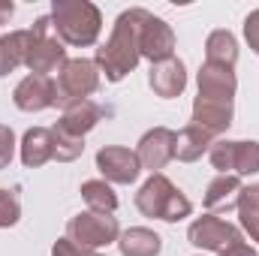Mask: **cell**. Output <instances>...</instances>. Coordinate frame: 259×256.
<instances>
[{"label":"cell","mask_w":259,"mask_h":256,"mask_svg":"<svg viewBox=\"0 0 259 256\" xmlns=\"http://www.w3.org/2000/svg\"><path fill=\"white\" fill-rule=\"evenodd\" d=\"M145 18H148V9H142V6L124 9L112 27V36L97 49L94 61L100 66V72L106 75V81H121L139 66V61H142L139 33H142Z\"/></svg>","instance_id":"6da1fadb"},{"label":"cell","mask_w":259,"mask_h":256,"mask_svg":"<svg viewBox=\"0 0 259 256\" xmlns=\"http://www.w3.org/2000/svg\"><path fill=\"white\" fill-rule=\"evenodd\" d=\"M52 24L64 46L88 49L100 39L103 12L91 0H55L52 3Z\"/></svg>","instance_id":"7a4b0ae2"},{"label":"cell","mask_w":259,"mask_h":256,"mask_svg":"<svg viewBox=\"0 0 259 256\" xmlns=\"http://www.w3.org/2000/svg\"><path fill=\"white\" fill-rule=\"evenodd\" d=\"M136 208H139L145 217L163 220V223H178V220H184V217L193 214V202L178 190L163 172L151 175V178L139 187V193H136Z\"/></svg>","instance_id":"3957f363"},{"label":"cell","mask_w":259,"mask_h":256,"mask_svg":"<svg viewBox=\"0 0 259 256\" xmlns=\"http://www.w3.org/2000/svg\"><path fill=\"white\" fill-rule=\"evenodd\" d=\"M66 49L52 24V15H39L30 27V46H27V61L24 66L33 72V75H49L52 72H61V66L66 64Z\"/></svg>","instance_id":"277c9868"},{"label":"cell","mask_w":259,"mask_h":256,"mask_svg":"<svg viewBox=\"0 0 259 256\" xmlns=\"http://www.w3.org/2000/svg\"><path fill=\"white\" fill-rule=\"evenodd\" d=\"M100 81H103V72L97 61H88V58H69L61 72H58V106L64 109L69 103H78V100H91V94L100 91Z\"/></svg>","instance_id":"5b68a950"},{"label":"cell","mask_w":259,"mask_h":256,"mask_svg":"<svg viewBox=\"0 0 259 256\" xmlns=\"http://www.w3.org/2000/svg\"><path fill=\"white\" fill-rule=\"evenodd\" d=\"M118 235H121V226H118L115 214L81 211V214L69 217V223H66V238L75 241L78 247H88V250L118 244Z\"/></svg>","instance_id":"8992f818"},{"label":"cell","mask_w":259,"mask_h":256,"mask_svg":"<svg viewBox=\"0 0 259 256\" xmlns=\"http://www.w3.org/2000/svg\"><path fill=\"white\" fill-rule=\"evenodd\" d=\"M187 241L193 247H199V250L223 253L226 247H232V244H238L244 238H241V229L235 223H229V220H223L217 214H202V217H196L193 223H190Z\"/></svg>","instance_id":"52a82bcc"},{"label":"cell","mask_w":259,"mask_h":256,"mask_svg":"<svg viewBox=\"0 0 259 256\" xmlns=\"http://www.w3.org/2000/svg\"><path fill=\"white\" fill-rule=\"evenodd\" d=\"M97 169L103 175V181L109 184H133L142 175V163L136 157V151H130L124 145H106L97 151Z\"/></svg>","instance_id":"ba28073f"},{"label":"cell","mask_w":259,"mask_h":256,"mask_svg":"<svg viewBox=\"0 0 259 256\" xmlns=\"http://www.w3.org/2000/svg\"><path fill=\"white\" fill-rule=\"evenodd\" d=\"M136 157H139L142 169H148L151 175H157L166 163L175 160V130H169V127L148 130L139 139V145H136Z\"/></svg>","instance_id":"9c48e42d"},{"label":"cell","mask_w":259,"mask_h":256,"mask_svg":"<svg viewBox=\"0 0 259 256\" xmlns=\"http://www.w3.org/2000/svg\"><path fill=\"white\" fill-rule=\"evenodd\" d=\"M139 52L142 58H148L151 64H163L169 58H175V30L154 12H148L142 33H139Z\"/></svg>","instance_id":"30bf717a"},{"label":"cell","mask_w":259,"mask_h":256,"mask_svg":"<svg viewBox=\"0 0 259 256\" xmlns=\"http://www.w3.org/2000/svg\"><path fill=\"white\" fill-rule=\"evenodd\" d=\"M12 103L21 109V112H46L52 106H58V88H55V78L49 75H24L15 91H12Z\"/></svg>","instance_id":"8fae6325"},{"label":"cell","mask_w":259,"mask_h":256,"mask_svg":"<svg viewBox=\"0 0 259 256\" xmlns=\"http://www.w3.org/2000/svg\"><path fill=\"white\" fill-rule=\"evenodd\" d=\"M232 118H235V100H208V97L193 100V121L190 124L208 130L214 139L232 127Z\"/></svg>","instance_id":"7c38bea8"},{"label":"cell","mask_w":259,"mask_h":256,"mask_svg":"<svg viewBox=\"0 0 259 256\" xmlns=\"http://www.w3.org/2000/svg\"><path fill=\"white\" fill-rule=\"evenodd\" d=\"M148 84H151V91H154L157 97H163V100L181 97L184 88H187V66H184V61L169 58V61H163V64H151Z\"/></svg>","instance_id":"4fadbf2b"},{"label":"cell","mask_w":259,"mask_h":256,"mask_svg":"<svg viewBox=\"0 0 259 256\" xmlns=\"http://www.w3.org/2000/svg\"><path fill=\"white\" fill-rule=\"evenodd\" d=\"M196 84H199V94H196V97H208V100H235V91H238L235 69L217 66V64H202L199 66Z\"/></svg>","instance_id":"5bb4252c"},{"label":"cell","mask_w":259,"mask_h":256,"mask_svg":"<svg viewBox=\"0 0 259 256\" xmlns=\"http://www.w3.org/2000/svg\"><path fill=\"white\" fill-rule=\"evenodd\" d=\"M100 121H103V106H97L94 100H78V103L64 106L58 127L66 130V133L75 136V139H84Z\"/></svg>","instance_id":"9a60e30c"},{"label":"cell","mask_w":259,"mask_h":256,"mask_svg":"<svg viewBox=\"0 0 259 256\" xmlns=\"http://www.w3.org/2000/svg\"><path fill=\"white\" fill-rule=\"evenodd\" d=\"M241 178L238 175H217L202 196V205L208 208V214H223L238 208V193H241Z\"/></svg>","instance_id":"2e32d148"},{"label":"cell","mask_w":259,"mask_h":256,"mask_svg":"<svg viewBox=\"0 0 259 256\" xmlns=\"http://www.w3.org/2000/svg\"><path fill=\"white\" fill-rule=\"evenodd\" d=\"M21 163L27 169H39L49 160H55V139H52V127H30L21 136Z\"/></svg>","instance_id":"e0dca14e"},{"label":"cell","mask_w":259,"mask_h":256,"mask_svg":"<svg viewBox=\"0 0 259 256\" xmlns=\"http://www.w3.org/2000/svg\"><path fill=\"white\" fill-rule=\"evenodd\" d=\"M214 145V136L208 130L196 127V124H187L181 133H175V160L181 163H196L202 160V154H208Z\"/></svg>","instance_id":"ac0fdd59"},{"label":"cell","mask_w":259,"mask_h":256,"mask_svg":"<svg viewBox=\"0 0 259 256\" xmlns=\"http://www.w3.org/2000/svg\"><path fill=\"white\" fill-rule=\"evenodd\" d=\"M118 250L121 256H160L163 238L148 226H130L118 235Z\"/></svg>","instance_id":"d6986e66"},{"label":"cell","mask_w":259,"mask_h":256,"mask_svg":"<svg viewBox=\"0 0 259 256\" xmlns=\"http://www.w3.org/2000/svg\"><path fill=\"white\" fill-rule=\"evenodd\" d=\"M205 64L235 69V64H238V39H235L232 30L217 27V30L208 33V39H205Z\"/></svg>","instance_id":"ffe728a7"},{"label":"cell","mask_w":259,"mask_h":256,"mask_svg":"<svg viewBox=\"0 0 259 256\" xmlns=\"http://www.w3.org/2000/svg\"><path fill=\"white\" fill-rule=\"evenodd\" d=\"M27 46H30V30H9L0 36V78L24 66Z\"/></svg>","instance_id":"44dd1931"},{"label":"cell","mask_w":259,"mask_h":256,"mask_svg":"<svg viewBox=\"0 0 259 256\" xmlns=\"http://www.w3.org/2000/svg\"><path fill=\"white\" fill-rule=\"evenodd\" d=\"M238 223L250 235V241H259V184H244L238 193Z\"/></svg>","instance_id":"7402d4cb"},{"label":"cell","mask_w":259,"mask_h":256,"mask_svg":"<svg viewBox=\"0 0 259 256\" xmlns=\"http://www.w3.org/2000/svg\"><path fill=\"white\" fill-rule=\"evenodd\" d=\"M81 199L88 202V211H100V214H115L118 208V193L109 181L97 178V181H84L81 184Z\"/></svg>","instance_id":"603a6c76"},{"label":"cell","mask_w":259,"mask_h":256,"mask_svg":"<svg viewBox=\"0 0 259 256\" xmlns=\"http://www.w3.org/2000/svg\"><path fill=\"white\" fill-rule=\"evenodd\" d=\"M259 172V142H235V154H232V175L247 178Z\"/></svg>","instance_id":"cb8c5ba5"},{"label":"cell","mask_w":259,"mask_h":256,"mask_svg":"<svg viewBox=\"0 0 259 256\" xmlns=\"http://www.w3.org/2000/svg\"><path fill=\"white\" fill-rule=\"evenodd\" d=\"M52 139H55V160H58V163H72V160H78L81 151H84V139L69 136V133L61 130L58 124L52 127Z\"/></svg>","instance_id":"d4e9b609"},{"label":"cell","mask_w":259,"mask_h":256,"mask_svg":"<svg viewBox=\"0 0 259 256\" xmlns=\"http://www.w3.org/2000/svg\"><path fill=\"white\" fill-rule=\"evenodd\" d=\"M232 154H235V142L232 139H214L208 157H211V166L220 172V175H232Z\"/></svg>","instance_id":"484cf974"},{"label":"cell","mask_w":259,"mask_h":256,"mask_svg":"<svg viewBox=\"0 0 259 256\" xmlns=\"http://www.w3.org/2000/svg\"><path fill=\"white\" fill-rule=\"evenodd\" d=\"M21 220V199L15 190H0V229H9Z\"/></svg>","instance_id":"4316f807"},{"label":"cell","mask_w":259,"mask_h":256,"mask_svg":"<svg viewBox=\"0 0 259 256\" xmlns=\"http://www.w3.org/2000/svg\"><path fill=\"white\" fill-rule=\"evenodd\" d=\"M12 157H15V133L6 124H0V169H9Z\"/></svg>","instance_id":"83f0119b"},{"label":"cell","mask_w":259,"mask_h":256,"mask_svg":"<svg viewBox=\"0 0 259 256\" xmlns=\"http://www.w3.org/2000/svg\"><path fill=\"white\" fill-rule=\"evenodd\" d=\"M52 256H103V253L88 250V247H78V244L69 241V238H58V241L52 244Z\"/></svg>","instance_id":"f1b7e54d"},{"label":"cell","mask_w":259,"mask_h":256,"mask_svg":"<svg viewBox=\"0 0 259 256\" xmlns=\"http://www.w3.org/2000/svg\"><path fill=\"white\" fill-rule=\"evenodd\" d=\"M244 39H247L250 52L259 55V9H253V12L244 18Z\"/></svg>","instance_id":"f546056e"},{"label":"cell","mask_w":259,"mask_h":256,"mask_svg":"<svg viewBox=\"0 0 259 256\" xmlns=\"http://www.w3.org/2000/svg\"><path fill=\"white\" fill-rule=\"evenodd\" d=\"M220 256H259V253L253 250V247H250V244H247V241H238V244L226 247V250H223Z\"/></svg>","instance_id":"4dcf8cb0"},{"label":"cell","mask_w":259,"mask_h":256,"mask_svg":"<svg viewBox=\"0 0 259 256\" xmlns=\"http://www.w3.org/2000/svg\"><path fill=\"white\" fill-rule=\"evenodd\" d=\"M12 15H15V3H12V0H0V27L9 24Z\"/></svg>","instance_id":"1f68e13d"}]
</instances>
